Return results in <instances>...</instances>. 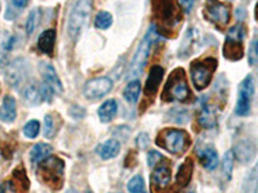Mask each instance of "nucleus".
<instances>
[{"label":"nucleus","mask_w":258,"mask_h":193,"mask_svg":"<svg viewBox=\"0 0 258 193\" xmlns=\"http://www.w3.org/2000/svg\"><path fill=\"white\" fill-rule=\"evenodd\" d=\"M0 193H16L15 184L12 181H4L3 184L0 185Z\"/></svg>","instance_id":"obj_38"},{"label":"nucleus","mask_w":258,"mask_h":193,"mask_svg":"<svg viewBox=\"0 0 258 193\" xmlns=\"http://www.w3.org/2000/svg\"><path fill=\"white\" fill-rule=\"evenodd\" d=\"M119 152H120V143L116 139L106 141L98 149V153H100V156L103 160H110V158L116 157Z\"/></svg>","instance_id":"obj_25"},{"label":"nucleus","mask_w":258,"mask_h":193,"mask_svg":"<svg viewBox=\"0 0 258 193\" xmlns=\"http://www.w3.org/2000/svg\"><path fill=\"white\" fill-rule=\"evenodd\" d=\"M163 75H164V68L161 66H153L151 67L149 77L146 80V85H145V94L147 96L155 95L156 91L159 90L161 80H163Z\"/></svg>","instance_id":"obj_14"},{"label":"nucleus","mask_w":258,"mask_h":193,"mask_svg":"<svg viewBox=\"0 0 258 193\" xmlns=\"http://www.w3.org/2000/svg\"><path fill=\"white\" fill-rule=\"evenodd\" d=\"M98 117L102 123H110L117 114V103L115 100H109L103 102L97 111Z\"/></svg>","instance_id":"obj_22"},{"label":"nucleus","mask_w":258,"mask_h":193,"mask_svg":"<svg viewBox=\"0 0 258 193\" xmlns=\"http://www.w3.org/2000/svg\"><path fill=\"white\" fill-rule=\"evenodd\" d=\"M244 38H245V29L243 25H236L229 30L222 48L225 58L230 61H239L243 58Z\"/></svg>","instance_id":"obj_4"},{"label":"nucleus","mask_w":258,"mask_h":193,"mask_svg":"<svg viewBox=\"0 0 258 193\" xmlns=\"http://www.w3.org/2000/svg\"><path fill=\"white\" fill-rule=\"evenodd\" d=\"M40 73L43 76V82L47 84L54 94H61L63 91V85H62L61 79L58 77V73L54 70L52 64L41 63L40 64Z\"/></svg>","instance_id":"obj_13"},{"label":"nucleus","mask_w":258,"mask_h":193,"mask_svg":"<svg viewBox=\"0 0 258 193\" xmlns=\"http://www.w3.org/2000/svg\"><path fill=\"white\" fill-rule=\"evenodd\" d=\"M204 16L212 24L221 27L226 26L230 21V7L221 3L220 0H207Z\"/></svg>","instance_id":"obj_9"},{"label":"nucleus","mask_w":258,"mask_h":193,"mask_svg":"<svg viewBox=\"0 0 258 193\" xmlns=\"http://www.w3.org/2000/svg\"><path fill=\"white\" fill-rule=\"evenodd\" d=\"M216 68H217V59L212 58V57L192 62L190 67V73L195 89H198V90L206 89L211 84L212 76H213Z\"/></svg>","instance_id":"obj_3"},{"label":"nucleus","mask_w":258,"mask_h":193,"mask_svg":"<svg viewBox=\"0 0 258 193\" xmlns=\"http://www.w3.org/2000/svg\"><path fill=\"white\" fill-rule=\"evenodd\" d=\"M191 91L186 81L185 72L181 68H177L170 73L167 85L164 89V96H168V101H179L186 102L190 100Z\"/></svg>","instance_id":"obj_5"},{"label":"nucleus","mask_w":258,"mask_h":193,"mask_svg":"<svg viewBox=\"0 0 258 193\" xmlns=\"http://www.w3.org/2000/svg\"><path fill=\"white\" fill-rule=\"evenodd\" d=\"M234 155L238 157L239 161L246 164L249 162L250 160L254 156V144L249 141H241L236 144V147L234 148Z\"/></svg>","instance_id":"obj_18"},{"label":"nucleus","mask_w":258,"mask_h":193,"mask_svg":"<svg viewBox=\"0 0 258 193\" xmlns=\"http://www.w3.org/2000/svg\"><path fill=\"white\" fill-rule=\"evenodd\" d=\"M199 160L200 164L204 166L208 171H212L218 166V153L217 151L212 147H207V148L202 149L199 152Z\"/></svg>","instance_id":"obj_17"},{"label":"nucleus","mask_w":258,"mask_h":193,"mask_svg":"<svg viewBox=\"0 0 258 193\" xmlns=\"http://www.w3.org/2000/svg\"><path fill=\"white\" fill-rule=\"evenodd\" d=\"M155 12L161 21H172L174 17L173 0H160L155 6Z\"/></svg>","instance_id":"obj_23"},{"label":"nucleus","mask_w":258,"mask_h":193,"mask_svg":"<svg viewBox=\"0 0 258 193\" xmlns=\"http://www.w3.org/2000/svg\"><path fill=\"white\" fill-rule=\"evenodd\" d=\"M158 146L167 149L169 153L178 155L182 153L188 146V135L185 130L179 129H168L159 135Z\"/></svg>","instance_id":"obj_6"},{"label":"nucleus","mask_w":258,"mask_h":193,"mask_svg":"<svg viewBox=\"0 0 258 193\" xmlns=\"http://www.w3.org/2000/svg\"><path fill=\"white\" fill-rule=\"evenodd\" d=\"M232 170H234V152L232 151H227L223 156L222 161V171L223 175L227 180H230L232 176Z\"/></svg>","instance_id":"obj_30"},{"label":"nucleus","mask_w":258,"mask_h":193,"mask_svg":"<svg viewBox=\"0 0 258 193\" xmlns=\"http://www.w3.org/2000/svg\"><path fill=\"white\" fill-rule=\"evenodd\" d=\"M253 95H254V80L250 75H248L239 86L238 101H236V107H235V112L238 116H246L249 114Z\"/></svg>","instance_id":"obj_8"},{"label":"nucleus","mask_w":258,"mask_h":193,"mask_svg":"<svg viewBox=\"0 0 258 193\" xmlns=\"http://www.w3.org/2000/svg\"><path fill=\"white\" fill-rule=\"evenodd\" d=\"M29 72V63L24 58H18L9 63L6 70V81L12 88H18Z\"/></svg>","instance_id":"obj_11"},{"label":"nucleus","mask_w":258,"mask_h":193,"mask_svg":"<svg viewBox=\"0 0 258 193\" xmlns=\"http://www.w3.org/2000/svg\"><path fill=\"white\" fill-rule=\"evenodd\" d=\"M40 167V175L44 179L47 184L50 187H59L62 183V178H63V161L58 157H52L49 156L45 158L43 162L39 164Z\"/></svg>","instance_id":"obj_7"},{"label":"nucleus","mask_w":258,"mask_h":193,"mask_svg":"<svg viewBox=\"0 0 258 193\" xmlns=\"http://www.w3.org/2000/svg\"><path fill=\"white\" fill-rule=\"evenodd\" d=\"M7 66H8V56L6 52L0 50V68L7 67Z\"/></svg>","instance_id":"obj_41"},{"label":"nucleus","mask_w":258,"mask_h":193,"mask_svg":"<svg viewBox=\"0 0 258 193\" xmlns=\"http://www.w3.org/2000/svg\"><path fill=\"white\" fill-rule=\"evenodd\" d=\"M11 3H12V6L15 8L24 9L29 4V0H11Z\"/></svg>","instance_id":"obj_40"},{"label":"nucleus","mask_w":258,"mask_h":193,"mask_svg":"<svg viewBox=\"0 0 258 193\" xmlns=\"http://www.w3.org/2000/svg\"><path fill=\"white\" fill-rule=\"evenodd\" d=\"M92 12V0H77L68 20V35L77 40L88 24Z\"/></svg>","instance_id":"obj_2"},{"label":"nucleus","mask_w":258,"mask_h":193,"mask_svg":"<svg viewBox=\"0 0 258 193\" xmlns=\"http://www.w3.org/2000/svg\"><path fill=\"white\" fill-rule=\"evenodd\" d=\"M112 22H114L112 15L110 12H106V11H101V12H98V15L96 16V20H94V25H96L97 29H100V30L110 29Z\"/></svg>","instance_id":"obj_29"},{"label":"nucleus","mask_w":258,"mask_h":193,"mask_svg":"<svg viewBox=\"0 0 258 193\" xmlns=\"http://www.w3.org/2000/svg\"><path fill=\"white\" fill-rule=\"evenodd\" d=\"M248 62L250 66H257L258 64V38L252 41L249 47V53H248Z\"/></svg>","instance_id":"obj_34"},{"label":"nucleus","mask_w":258,"mask_h":193,"mask_svg":"<svg viewBox=\"0 0 258 193\" xmlns=\"http://www.w3.org/2000/svg\"><path fill=\"white\" fill-rule=\"evenodd\" d=\"M53 148L49 144L45 143H38L32 147L31 151H30V161H31L34 165H39L40 162L45 160V158L49 157L52 155Z\"/></svg>","instance_id":"obj_19"},{"label":"nucleus","mask_w":258,"mask_h":193,"mask_svg":"<svg viewBox=\"0 0 258 193\" xmlns=\"http://www.w3.org/2000/svg\"><path fill=\"white\" fill-rule=\"evenodd\" d=\"M87 193H93V192H92V190H87Z\"/></svg>","instance_id":"obj_43"},{"label":"nucleus","mask_w":258,"mask_h":193,"mask_svg":"<svg viewBox=\"0 0 258 193\" xmlns=\"http://www.w3.org/2000/svg\"><path fill=\"white\" fill-rule=\"evenodd\" d=\"M161 160H163V156L158 151H150L149 155H147V165L150 167H155L156 164L160 162Z\"/></svg>","instance_id":"obj_36"},{"label":"nucleus","mask_w":258,"mask_h":193,"mask_svg":"<svg viewBox=\"0 0 258 193\" xmlns=\"http://www.w3.org/2000/svg\"><path fill=\"white\" fill-rule=\"evenodd\" d=\"M17 117V105L12 95H6L0 106V121L6 124H12Z\"/></svg>","instance_id":"obj_15"},{"label":"nucleus","mask_w":258,"mask_h":193,"mask_svg":"<svg viewBox=\"0 0 258 193\" xmlns=\"http://www.w3.org/2000/svg\"><path fill=\"white\" fill-rule=\"evenodd\" d=\"M192 171H194V162L187 158V160L183 162V164L179 166L178 171H177V183H178L181 187H186L191 181V176H192Z\"/></svg>","instance_id":"obj_24"},{"label":"nucleus","mask_w":258,"mask_h":193,"mask_svg":"<svg viewBox=\"0 0 258 193\" xmlns=\"http://www.w3.org/2000/svg\"><path fill=\"white\" fill-rule=\"evenodd\" d=\"M258 192V161L249 174L246 175L243 184V193H257Z\"/></svg>","instance_id":"obj_28"},{"label":"nucleus","mask_w":258,"mask_h":193,"mask_svg":"<svg viewBox=\"0 0 258 193\" xmlns=\"http://www.w3.org/2000/svg\"><path fill=\"white\" fill-rule=\"evenodd\" d=\"M140 94H141V82L140 80H131L128 85L124 89V100L131 105H135L140 100Z\"/></svg>","instance_id":"obj_27"},{"label":"nucleus","mask_w":258,"mask_h":193,"mask_svg":"<svg viewBox=\"0 0 258 193\" xmlns=\"http://www.w3.org/2000/svg\"><path fill=\"white\" fill-rule=\"evenodd\" d=\"M0 8H2V6H0Z\"/></svg>","instance_id":"obj_44"},{"label":"nucleus","mask_w":258,"mask_h":193,"mask_svg":"<svg viewBox=\"0 0 258 193\" xmlns=\"http://www.w3.org/2000/svg\"><path fill=\"white\" fill-rule=\"evenodd\" d=\"M112 89V81L109 77H96L84 85L83 94L87 100L97 101L109 94Z\"/></svg>","instance_id":"obj_10"},{"label":"nucleus","mask_w":258,"mask_h":193,"mask_svg":"<svg viewBox=\"0 0 258 193\" xmlns=\"http://www.w3.org/2000/svg\"><path fill=\"white\" fill-rule=\"evenodd\" d=\"M54 43H56V31L52 29L45 30L40 34L38 39V48L41 53L47 56H52L54 50Z\"/></svg>","instance_id":"obj_16"},{"label":"nucleus","mask_w":258,"mask_h":193,"mask_svg":"<svg viewBox=\"0 0 258 193\" xmlns=\"http://www.w3.org/2000/svg\"><path fill=\"white\" fill-rule=\"evenodd\" d=\"M40 133V124L38 120H30L25 124L24 134L29 139H35Z\"/></svg>","instance_id":"obj_31"},{"label":"nucleus","mask_w":258,"mask_h":193,"mask_svg":"<svg viewBox=\"0 0 258 193\" xmlns=\"http://www.w3.org/2000/svg\"><path fill=\"white\" fill-rule=\"evenodd\" d=\"M136 143H137V147L140 149H146L150 144L149 134H147V133H141V134L138 135Z\"/></svg>","instance_id":"obj_37"},{"label":"nucleus","mask_w":258,"mask_h":193,"mask_svg":"<svg viewBox=\"0 0 258 193\" xmlns=\"http://www.w3.org/2000/svg\"><path fill=\"white\" fill-rule=\"evenodd\" d=\"M153 183L156 188H165L170 181V170L167 165H159L155 166L153 171Z\"/></svg>","instance_id":"obj_20"},{"label":"nucleus","mask_w":258,"mask_h":193,"mask_svg":"<svg viewBox=\"0 0 258 193\" xmlns=\"http://www.w3.org/2000/svg\"><path fill=\"white\" fill-rule=\"evenodd\" d=\"M194 3H195V0H179V4L186 12H190L194 7Z\"/></svg>","instance_id":"obj_39"},{"label":"nucleus","mask_w":258,"mask_h":193,"mask_svg":"<svg viewBox=\"0 0 258 193\" xmlns=\"http://www.w3.org/2000/svg\"><path fill=\"white\" fill-rule=\"evenodd\" d=\"M159 34L156 31L155 26H151L147 31V34L145 35V38L142 39V41L138 45L137 50H136L135 56H133L132 62H131V66H129V72L128 77L131 80H137V77L140 76L144 71L145 66L147 63V59H149L150 52H151V48H153L154 43L158 40Z\"/></svg>","instance_id":"obj_1"},{"label":"nucleus","mask_w":258,"mask_h":193,"mask_svg":"<svg viewBox=\"0 0 258 193\" xmlns=\"http://www.w3.org/2000/svg\"><path fill=\"white\" fill-rule=\"evenodd\" d=\"M255 20L258 21V4H257V7H255Z\"/></svg>","instance_id":"obj_42"},{"label":"nucleus","mask_w":258,"mask_h":193,"mask_svg":"<svg viewBox=\"0 0 258 193\" xmlns=\"http://www.w3.org/2000/svg\"><path fill=\"white\" fill-rule=\"evenodd\" d=\"M126 188L131 193H145V181L141 175L133 176L131 180L128 181Z\"/></svg>","instance_id":"obj_33"},{"label":"nucleus","mask_w":258,"mask_h":193,"mask_svg":"<svg viewBox=\"0 0 258 193\" xmlns=\"http://www.w3.org/2000/svg\"><path fill=\"white\" fill-rule=\"evenodd\" d=\"M198 120H199L200 126H203L204 129H213L217 125V111L213 106H206L200 112Z\"/></svg>","instance_id":"obj_21"},{"label":"nucleus","mask_w":258,"mask_h":193,"mask_svg":"<svg viewBox=\"0 0 258 193\" xmlns=\"http://www.w3.org/2000/svg\"><path fill=\"white\" fill-rule=\"evenodd\" d=\"M119 193H121V192H119Z\"/></svg>","instance_id":"obj_45"},{"label":"nucleus","mask_w":258,"mask_h":193,"mask_svg":"<svg viewBox=\"0 0 258 193\" xmlns=\"http://www.w3.org/2000/svg\"><path fill=\"white\" fill-rule=\"evenodd\" d=\"M39 18H40V9H32L26 20L27 35H31L32 32H34V30L36 29V26H38L39 24Z\"/></svg>","instance_id":"obj_32"},{"label":"nucleus","mask_w":258,"mask_h":193,"mask_svg":"<svg viewBox=\"0 0 258 193\" xmlns=\"http://www.w3.org/2000/svg\"><path fill=\"white\" fill-rule=\"evenodd\" d=\"M57 129L54 128V121L50 115H47L44 117V137L45 138H53L56 134Z\"/></svg>","instance_id":"obj_35"},{"label":"nucleus","mask_w":258,"mask_h":193,"mask_svg":"<svg viewBox=\"0 0 258 193\" xmlns=\"http://www.w3.org/2000/svg\"><path fill=\"white\" fill-rule=\"evenodd\" d=\"M199 32L195 27H190L186 31L183 40L181 41V47L178 49V54L181 58H187V57L192 56L194 53L197 52L198 47H199Z\"/></svg>","instance_id":"obj_12"},{"label":"nucleus","mask_w":258,"mask_h":193,"mask_svg":"<svg viewBox=\"0 0 258 193\" xmlns=\"http://www.w3.org/2000/svg\"><path fill=\"white\" fill-rule=\"evenodd\" d=\"M22 96H24L25 102L29 103L30 106L40 105V103L43 102L40 86H38L36 84L27 85L26 88H25V90L22 91Z\"/></svg>","instance_id":"obj_26"}]
</instances>
